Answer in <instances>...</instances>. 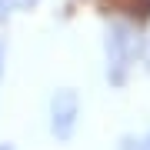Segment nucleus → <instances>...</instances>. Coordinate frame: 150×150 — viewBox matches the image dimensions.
<instances>
[{"label": "nucleus", "instance_id": "f257e3e1", "mask_svg": "<svg viewBox=\"0 0 150 150\" xmlns=\"http://www.w3.org/2000/svg\"><path fill=\"white\" fill-rule=\"evenodd\" d=\"M140 54V33L130 20H110L103 30V57H107V80L123 87Z\"/></svg>", "mask_w": 150, "mask_h": 150}, {"label": "nucleus", "instance_id": "f03ea898", "mask_svg": "<svg viewBox=\"0 0 150 150\" xmlns=\"http://www.w3.org/2000/svg\"><path fill=\"white\" fill-rule=\"evenodd\" d=\"M47 117H50V134H54V140L67 144V140L77 134V123H80V93H77L74 87L54 90Z\"/></svg>", "mask_w": 150, "mask_h": 150}, {"label": "nucleus", "instance_id": "7ed1b4c3", "mask_svg": "<svg viewBox=\"0 0 150 150\" xmlns=\"http://www.w3.org/2000/svg\"><path fill=\"white\" fill-rule=\"evenodd\" d=\"M120 150H150V140H147V134H140V137H123V140H120Z\"/></svg>", "mask_w": 150, "mask_h": 150}, {"label": "nucleus", "instance_id": "20e7f679", "mask_svg": "<svg viewBox=\"0 0 150 150\" xmlns=\"http://www.w3.org/2000/svg\"><path fill=\"white\" fill-rule=\"evenodd\" d=\"M4 67H7V47L0 43V77H4Z\"/></svg>", "mask_w": 150, "mask_h": 150}, {"label": "nucleus", "instance_id": "39448f33", "mask_svg": "<svg viewBox=\"0 0 150 150\" xmlns=\"http://www.w3.org/2000/svg\"><path fill=\"white\" fill-rule=\"evenodd\" d=\"M0 150H17V147L13 144H0Z\"/></svg>", "mask_w": 150, "mask_h": 150}, {"label": "nucleus", "instance_id": "423d86ee", "mask_svg": "<svg viewBox=\"0 0 150 150\" xmlns=\"http://www.w3.org/2000/svg\"><path fill=\"white\" fill-rule=\"evenodd\" d=\"M147 67H150V47H147Z\"/></svg>", "mask_w": 150, "mask_h": 150}]
</instances>
